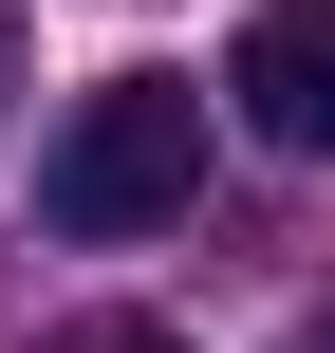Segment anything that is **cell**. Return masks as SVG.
<instances>
[{
  "label": "cell",
  "instance_id": "obj_3",
  "mask_svg": "<svg viewBox=\"0 0 335 353\" xmlns=\"http://www.w3.org/2000/svg\"><path fill=\"white\" fill-rule=\"evenodd\" d=\"M56 353H186V335H168V316H75Z\"/></svg>",
  "mask_w": 335,
  "mask_h": 353
},
{
  "label": "cell",
  "instance_id": "obj_1",
  "mask_svg": "<svg viewBox=\"0 0 335 353\" xmlns=\"http://www.w3.org/2000/svg\"><path fill=\"white\" fill-rule=\"evenodd\" d=\"M186 186H205V93L186 74H112L37 149V223L56 242H149V223H186Z\"/></svg>",
  "mask_w": 335,
  "mask_h": 353
},
{
  "label": "cell",
  "instance_id": "obj_5",
  "mask_svg": "<svg viewBox=\"0 0 335 353\" xmlns=\"http://www.w3.org/2000/svg\"><path fill=\"white\" fill-rule=\"evenodd\" d=\"M298 353H335V316H317V335H298Z\"/></svg>",
  "mask_w": 335,
  "mask_h": 353
},
{
  "label": "cell",
  "instance_id": "obj_4",
  "mask_svg": "<svg viewBox=\"0 0 335 353\" xmlns=\"http://www.w3.org/2000/svg\"><path fill=\"white\" fill-rule=\"evenodd\" d=\"M0 93H19V0H0Z\"/></svg>",
  "mask_w": 335,
  "mask_h": 353
},
{
  "label": "cell",
  "instance_id": "obj_2",
  "mask_svg": "<svg viewBox=\"0 0 335 353\" xmlns=\"http://www.w3.org/2000/svg\"><path fill=\"white\" fill-rule=\"evenodd\" d=\"M224 93H242V130H261V149L335 168V0H261V19L224 37Z\"/></svg>",
  "mask_w": 335,
  "mask_h": 353
}]
</instances>
